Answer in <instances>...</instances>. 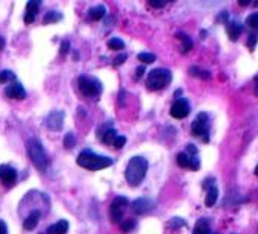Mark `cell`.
<instances>
[{
  "mask_svg": "<svg viewBox=\"0 0 258 234\" xmlns=\"http://www.w3.org/2000/svg\"><path fill=\"white\" fill-rule=\"evenodd\" d=\"M146 172H148V160L141 158V157H134L129 160L128 166H126V172H125L126 181L129 183V186L137 187L141 184L143 180H145Z\"/></svg>",
  "mask_w": 258,
  "mask_h": 234,
  "instance_id": "1",
  "label": "cell"
},
{
  "mask_svg": "<svg viewBox=\"0 0 258 234\" xmlns=\"http://www.w3.org/2000/svg\"><path fill=\"white\" fill-rule=\"evenodd\" d=\"M105 14H106L105 6L103 5H99V6H94V8H91L88 11V18L93 20V21H99V20H102L105 17Z\"/></svg>",
  "mask_w": 258,
  "mask_h": 234,
  "instance_id": "19",
  "label": "cell"
},
{
  "mask_svg": "<svg viewBox=\"0 0 258 234\" xmlns=\"http://www.w3.org/2000/svg\"><path fill=\"white\" fill-rule=\"evenodd\" d=\"M257 41H258V35H257V34L249 35V40H248V47H249L251 50H254V49H255V46H257Z\"/></svg>",
  "mask_w": 258,
  "mask_h": 234,
  "instance_id": "32",
  "label": "cell"
},
{
  "mask_svg": "<svg viewBox=\"0 0 258 234\" xmlns=\"http://www.w3.org/2000/svg\"><path fill=\"white\" fill-rule=\"evenodd\" d=\"M120 228H122V231H125V233H128V231H131L134 227H135V222L132 221V219H126V221H122L120 224Z\"/></svg>",
  "mask_w": 258,
  "mask_h": 234,
  "instance_id": "29",
  "label": "cell"
},
{
  "mask_svg": "<svg viewBox=\"0 0 258 234\" xmlns=\"http://www.w3.org/2000/svg\"><path fill=\"white\" fill-rule=\"evenodd\" d=\"M64 123V113L63 111H52L46 117V126L50 131H60Z\"/></svg>",
  "mask_w": 258,
  "mask_h": 234,
  "instance_id": "9",
  "label": "cell"
},
{
  "mask_svg": "<svg viewBox=\"0 0 258 234\" xmlns=\"http://www.w3.org/2000/svg\"><path fill=\"white\" fill-rule=\"evenodd\" d=\"M27 154H29V158L32 160L34 166L41 170L46 172L49 167V157L43 148V144L37 140V138H31L27 141Z\"/></svg>",
  "mask_w": 258,
  "mask_h": 234,
  "instance_id": "3",
  "label": "cell"
},
{
  "mask_svg": "<svg viewBox=\"0 0 258 234\" xmlns=\"http://www.w3.org/2000/svg\"><path fill=\"white\" fill-rule=\"evenodd\" d=\"M78 164L87 170H100L105 167H109L112 164V160L103 155H97L91 151H82L78 155Z\"/></svg>",
  "mask_w": 258,
  "mask_h": 234,
  "instance_id": "2",
  "label": "cell"
},
{
  "mask_svg": "<svg viewBox=\"0 0 258 234\" xmlns=\"http://www.w3.org/2000/svg\"><path fill=\"white\" fill-rule=\"evenodd\" d=\"M138 61H141V63H145V64H152L157 58H155V55L154 53H148V52H143V53H138Z\"/></svg>",
  "mask_w": 258,
  "mask_h": 234,
  "instance_id": "24",
  "label": "cell"
},
{
  "mask_svg": "<svg viewBox=\"0 0 258 234\" xmlns=\"http://www.w3.org/2000/svg\"><path fill=\"white\" fill-rule=\"evenodd\" d=\"M0 234H8V228L3 221H0Z\"/></svg>",
  "mask_w": 258,
  "mask_h": 234,
  "instance_id": "37",
  "label": "cell"
},
{
  "mask_svg": "<svg viewBox=\"0 0 258 234\" xmlns=\"http://www.w3.org/2000/svg\"><path fill=\"white\" fill-rule=\"evenodd\" d=\"M193 234H214L210 228V224H208V219L202 218L200 221H197L196 227H194V231Z\"/></svg>",
  "mask_w": 258,
  "mask_h": 234,
  "instance_id": "18",
  "label": "cell"
},
{
  "mask_svg": "<svg viewBox=\"0 0 258 234\" xmlns=\"http://www.w3.org/2000/svg\"><path fill=\"white\" fill-rule=\"evenodd\" d=\"M40 5H41V3L38 2V0H31V2H27V5H26V14H24V21H26V24L34 23Z\"/></svg>",
  "mask_w": 258,
  "mask_h": 234,
  "instance_id": "14",
  "label": "cell"
},
{
  "mask_svg": "<svg viewBox=\"0 0 258 234\" xmlns=\"http://www.w3.org/2000/svg\"><path fill=\"white\" fill-rule=\"evenodd\" d=\"M128 207V199L123 196L116 198L111 202V207H109V218L114 224H120L123 219V215L126 212Z\"/></svg>",
  "mask_w": 258,
  "mask_h": 234,
  "instance_id": "6",
  "label": "cell"
},
{
  "mask_svg": "<svg viewBox=\"0 0 258 234\" xmlns=\"http://www.w3.org/2000/svg\"><path fill=\"white\" fill-rule=\"evenodd\" d=\"M149 5L154 8H163L166 5V2H149Z\"/></svg>",
  "mask_w": 258,
  "mask_h": 234,
  "instance_id": "38",
  "label": "cell"
},
{
  "mask_svg": "<svg viewBox=\"0 0 258 234\" xmlns=\"http://www.w3.org/2000/svg\"><path fill=\"white\" fill-rule=\"evenodd\" d=\"M17 181V170L11 166H0V184L12 187Z\"/></svg>",
  "mask_w": 258,
  "mask_h": 234,
  "instance_id": "8",
  "label": "cell"
},
{
  "mask_svg": "<svg viewBox=\"0 0 258 234\" xmlns=\"http://www.w3.org/2000/svg\"><path fill=\"white\" fill-rule=\"evenodd\" d=\"M143 73H145V67H138V69H137V76H135V79H140V78L143 76Z\"/></svg>",
  "mask_w": 258,
  "mask_h": 234,
  "instance_id": "39",
  "label": "cell"
},
{
  "mask_svg": "<svg viewBox=\"0 0 258 234\" xmlns=\"http://www.w3.org/2000/svg\"><path fill=\"white\" fill-rule=\"evenodd\" d=\"M5 95L9 98V99H17V101H21L26 98V92L23 89V85L20 82H11L8 87H6V90H5Z\"/></svg>",
  "mask_w": 258,
  "mask_h": 234,
  "instance_id": "12",
  "label": "cell"
},
{
  "mask_svg": "<svg viewBox=\"0 0 258 234\" xmlns=\"http://www.w3.org/2000/svg\"><path fill=\"white\" fill-rule=\"evenodd\" d=\"M154 209V202L148 198H140L137 201H134L132 204V210L135 215H145L148 212H151Z\"/></svg>",
  "mask_w": 258,
  "mask_h": 234,
  "instance_id": "13",
  "label": "cell"
},
{
  "mask_svg": "<svg viewBox=\"0 0 258 234\" xmlns=\"http://www.w3.org/2000/svg\"><path fill=\"white\" fill-rule=\"evenodd\" d=\"M117 132H116V129H108V131H105V134H100V138H102V141L103 143H106V144H112L114 143V140L117 138Z\"/></svg>",
  "mask_w": 258,
  "mask_h": 234,
  "instance_id": "22",
  "label": "cell"
},
{
  "mask_svg": "<svg viewBox=\"0 0 258 234\" xmlns=\"http://www.w3.org/2000/svg\"><path fill=\"white\" fill-rule=\"evenodd\" d=\"M15 75L11 70H3L0 72V84H6V82H14Z\"/></svg>",
  "mask_w": 258,
  "mask_h": 234,
  "instance_id": "25",
  "label": "cell"
},
{
  "mask_svg": "<svg viewBox=\"0 0 258 234\" xmlns=\"http://www.w3.org/2000/svg\"><path fill=\"white\" fill-rule=\"evenodd\" d=\"M176 163L179 167L184 169H191V170H197L199 169V160L196 157H191L185 152H179L176 155Z\"/></svg>",
  "mask_w": 258,
  "mask_h": 234,
  "instance_id": "11",
  "label": "cell"
},
{
  "mask_svg": "<svg viewBox=\"0 0 258 234\" xmlns=\"http://www.w3.org/2000/svg\"><path fill=\"white\" fill-rule=\"evenodd\" d=\"M176 38L182 43V52H184V53H187V52L193 47V43H191V40H190V37H188L187 34L178 32V34H176Z\"/></svg>",
  "mask_w": 258,
  "mask_h": 234,
  "instance_id": "21",
  "label": "cell"
},
{
  "mask_svg": "<svg viewBox=\"0 0 258 234\" xmlns=\"http://www.w3.org/2000/svg\"><path fill=\"white\" fill-rule=\"evenodd\" d=\"M188 72H190L191 76H197V78H202V79H210L211 78V73L210 72L202 70V69H199V67H191Z\"/></svg>",
  "mask_w": 258,
  "mask_h": 234,
  "instance_id": "23",
  "label": "cell"
},
{
  "mask_svg": "<svg viewBox=\"0 0 258 234\" xmlns=\"http://www.w3.org/2000/svg\"><path fill=\"white\" fill-rule=\"evenodd\" d=\"M67 231H69V222L64 219L47 228V234H66Z\"/></svg>",
  "mask_w": 258,
  "mask_h": 234,
  "instance_id": "16",
  "label": "cell"
},
{
  "mask_svg": "<svg viewBox=\"0 0 258 234\" xmlns=\"http://www.w3.org/2000/svg\"><path fill=\"white\" fill-rule=\"evenodd\" d=\"M254 172H255V175H257V177H258V166L255 167V170H254Z\"/></svg>",
  "mask_w": 258,
  "mask_h": 234,
  "instance_id": "43",
  "label": "cell"
},
{
  "mask_svg": "<svg viewBox=\"0 0 258 234\" xmlns=\"http://www.w3.org/2000/svg\"><path fill=\"white\" fill-rule=\"evenodd\" d=\"M5 47V40L2 38V37H0V50H2Z\"/></svg>",
  "mask_w": 258,
  "mask_h": 234,
  "instance_id": "40",
  "label": "cell"
},
{
  "mask_svg": "<svg viewBox=\"0 0 258 234\" xmlns=\"http://www.w3.org/2000/svg\"><path fill=\"white\" fill-rule=\"evenodd\" d=\"M182 225H185V222L182 219H179V218H175L173 221L170 222V227L172 228H178V227H182Z\"/></svg>",
  "mask_w": 258,
  "mask_h": 234,
  "instance_id": "33",
  "label": "cell"
},
{
  "mask_svg": "<svg viewBox=\"0 0 258 234\" xmlns=\"http://www.w3.org/2000/svg\"><path fill=\"white\" fill-rule=\"evenodd\" d=\"M246 24H248L251 29H257V31H258V12L251 14V15L246 18Z\"/></svg>",
  "mask_w": 258,
  "mask_h": 234,
  "instance_id": "28",
  "label": "cell"
},
{
  "mask_svg": "<svg viewBox=\"0 0 258 234\" xmlns=\"http://www.w3.org/2000/svg\"><path fill=\"white\" fill-rule=\"evenodd\" d=\"M126 143V138L123 137V135H117V138L114 140V143H112V146L116 149H120V148H123V144Z\"/></svg>",
  "mask_w": 258,
  "mask_h": 234,
  "instance_id": "31",
  "label": "cell"
},
{
  "mask_svg": "<svg viewBox=\"0 0 258 234\" xmlns=\"http://www.w3.org/2000/svg\"><path fill=\"white\" fill-rule=\"evenodd\" d=\"M191 134L194 137H204V141H208V116L205 113L197 114L191 123Z\"/></svg>",
  "mask_w": 258,
  "mask_h": 234,
  "instance_id": "7",
  "label": "cell"
},
{
  "mask_svg": "<svg viewBox=\"0 0 258 234\" xmlns=\"http://www.w3.org/2000/svg\"><path fill=\"white\" fill-rule=\"evenodd\" d=\"M108 47L112 50H122V49H125V43L119 38H111L108 41Z\"/></svg>",
  "mask_w": 258,
  "mask_h": 234,
  "instance_id": "27",
  "label": "cell"
},
{
  "mask_svg": "<svg viewBox=\"0 0 258 234\" xmlns=\"http://www.w3.org/2000/svg\"><path fill=\"white\" fill-rule=\"evenodd\" d=\"M61 18H63V15H61L60 12L52 11V12H49V14L44 17V23H46V24H49V23H56V21H60Z\"/></svg>",
  "mask_w": 258,
  "mask_h": 234,
  "instance_id": "26",
  "label": "cell"
},
{
  "mask_svg": "<svg viewBox=\"0 0 258 234\" xmlns=\"http://www.w3.org/2000/svg\"><path fill=\"white\" fill-rule=\"evenodd\" d=\"M217 198H219V190L216 189V186L210 187L208 193H207V198H205V206L207 207H213L216 204V201H217Z\"/></svg>",
  "mask_w": 258,
  "mask_h": 234,
  "instance_id": "20",
  "label": "cell"
},
{
  "mask_svg": "<svg viewBox=\"0 0 258 234\" xmlns=\"http://www.w3.org/2000/svg\"><path fill=\"white\" fill-rule=\"evenodd\" d=\"M188 113H190V105L184 99H178L170 108V114L172 117H175V119H185Z\"/></svg>",
  "mask_w": 258,
  "mask_h": 234,
  "instance_id": "10",
  "label": "cell"
},
{
  "mask_svg": "<svg viewBox=\"0 0 258 234\" xmlns=\"http://www.w3.org/2000/svg\"><path fill=\"white\" fill-rule=\"evenodd\" d=\"M64 146H66L67 149H70V148H73V146H75V137H73L72 132H69V134L66 135V138H64Z\"/></svg>",
  "mask_w": 258,
  "mask_h": 234,
  "instance_id": "30",
  "label": "cell"
},
{
  "mask_svg": "<svg viewBox=\"0 0 258 234\" xmlns=\"http://www.w3.org/2000/svg\"><path fill=\"white\" fill-rule=\"evenodd\" d=\"M226 31H228V35L231 38V41H236L239 38V35L242 34V24L237 21H231V23H228Z\"/></svg>",
  "mask_w": 258,
  "mask_h": 234,
  "instance_id": "17",
  "label": "cell"
},
{
  "mask_svg": "<svg viewBox=\"0 0 258 234\" xmlns=\"http://www.w3.org/2000/svg\"><path fill=\"white\" fill-rule=\"evenodd\" d=\"M242 6H248V5H251V2H239Z\"/></svg>",
  "mask_w": 258,
  "mask_h": 234,
  "instance_id": "41",
  "label": "cell"
},
{
  "mask_svg": "<svg viewBox=\"0 0 258 234\" xmlns=\"http://www.w3.org/2000/svg\"><path fill=\"white\" fill-rule=\"evenodd\" d=\"M40 212H37V210H34L29 216H27L26 219H24V222H23V228L26 230V231H32L37 225H38V221H40Z\"/></svg>",
  "mask_w": 258,
  "mask_h": 234,
  "instance_id": "15",
  "label": "cell"
},
{
  "mask_svg": "<svg viewBox=\"0 0 258 234\" xmlns=\"http://www.w3.org/2000/svg\"><path fill=\"white\" fill-rule=\"evenodd\" d=\"M185 154H188V155H191V157H196V154H197V148L194 144H187V152Z\"/></svg>",
  "mask_w": 258,
  "mask_h": 234,
  "instance_id": "34",
  "label": "cell"
},
{
  "mask_svg": "<svg viewBox=\"0 0 258 234\" xmlns=\"http://www.w3.org/2000/svg\"><path fill=\"white\" fill-rule=\"evenodd\" d=\"M78 85L79 90L85 98L94 99L102 93V84L99 82V79L91 78V76H81L78 79Z\"/></svg>",
  "mask_w": 258,
  "mask_h": 234,
  "instance_id": "5",
  "label": "cell"
},
{
  "mask_svg": "<svg viewBox=\"0 0 258 234\" xmlns=\"http://www.w3.org/2000/svg\"><path fill=\"white\" fill-rule=\"evenodd\" d=\"M172 81V72L167 69H154L152 72H149L148 75V89L152 92H158L163 90L170 84Z\"/></svg>",
  "mask_w": 258,
  "mask_h": 234,
  "instance_id": "4",
  "label": "cell"
},
{
  "mask_svg": "<svg viewBox=\"0 0 258 234\" xmlns=\"http://www.w3.org/2000/svg\"><path fill=\"white\" fill-rule=\"evenodd\" d=\"M69 49H70V43H69V41H63V44H61V50H60V52H61L63 55H66V53L69 52Z\"/></svg>",
  "mask_w": 258,
  "mask_h": 234,
  "instance_id": "35",
  "label": "cell"
},
{
  "mask_svg": "<svg viewBox=\"0 0 258 234\" xmlns=\"http://www.w3.org/2000/svg\"><path fill=\"white\" fill-rule=\"evenodd\" d=\"M255 85H257V92H258V76L255 78Z\"/></svg>",
  "mask_w": 258,
  "mask_h": 234,
  "instance_id": "42",
  "label": "cell"
},
{
  "mask_svg": "<svg viewBox=\"0 0 258 234\" xmlns=\"http://www.w3.org/2000/svg\"><path fill=\"white\" fill-rule=\"evenodd\" d=\"M125 60H126V55H120V56H117L116 60H114V66H120L122 63H125Z\"/></svg>",
  "mask_w": 258,
  "mask_h": 234,
  "instance_id": "36",
  "label": "cell"
}]
</instances>
